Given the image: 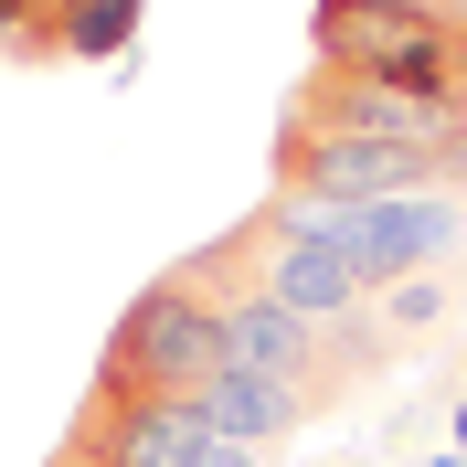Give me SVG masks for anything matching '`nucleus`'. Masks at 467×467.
<instances>
[{
	"instance_id": "1",
	"label": "nucleus",
	"mask_w": 467,
	"mask_h": 467,
	"mask_svg": "<svg viewBox=\"0 0 467 467\" xmlns=\"http://www.w3.org/2000/svg\"><path fill=\"white\" fill-rule=\"evenodd\" d=\"M181 276L202 297H276L297 319H361V308H372V287L350 276V255L308 223V213H287V202H265V213H244V223H223L213 244H192Z\"/></svg>"
},
{
	"instance_id": "2",
	"label": "nucleus",
	"mask_w": 467,
	"mask_h": 467,
	"mask_svg": "<svg viewBox=\"0 0 467 467\" xmlns=\"http://www.w3.org/2000/svg\"><path fill=\"white\" fill-rule=\"evenodd\" d=\"M308 54L340 64V75H372V86L467 107V32L436 0H319L308 11Z\"/></svg>"
},
{
	"instance_id": "3",
	"label": "nucleus",
	"mask_w": 467,
	"mask_h": 467,
	"mask_svg": "<svg viewBox=\"0 0 467 467\" xmlns=\"http://www.w3.org/2000/svg\"><path fill=\"white\" fill-rule=\"evenodd\" d=\"M213 372H223V308H213L181 265L149 276V287L117 308L107 350H96V393H160V404H192Z\"/></svg>"
},
{
	"instance_id": "4",
	"label": "nucleus",
	"mask_w": 467,
	"mask_h": 467,
	"mask_svg": "<svg viewBox=\"0 0 467 467\" xmlns=\"http://www.w3.org/2000/svg\"><path fill=\"white\" fill-rule=\"evenodd\" d=\"M287 213H308V223L350 255V276H361L372 297L404 287V276H436V265L467 244V202H457V192H393V202H287Z\"/></svg>"
},
{
	"instance_id": "5",
	"label": "nucleus",
	"mask_w": 467,
	"mask_h": 467,
	"mask_svg": "<svg viewBox=\"0 0 467 467\" xmlns=\"http://www.w3.org/2000/svg\"><path fill=\"white\" fill-rule=\"evenodd\" d=\"M265 181H276V202H393V192H436V149L340 139V128H297V117H276Z\"/></svg>"
},
{
	"instance_id": "6",
	"label": "nucleus",
	"mask_w": 467,
	"mask_h": 467,
	"mask_svg": "<svg viewBox=\"0 0 467 467\" xmlns=\"http://www.w3.org/2000/svg\"><path fill=\"white\" fill-rule=\"evenodd\" d=\"M192 446H202V414L192 404H160V393H96L75 404V425H64L54 457L75 467H192Z\"/></svg>"
},
{
	"instance_id": "7",
	"label": "nucleus",
	"mask_w": 467,
	"mask_h": 467,
	"mask_svg": "<svg viewBox=\"0 0 467 467\" xmlns=\"http://www.w3.org/2000/svg\"><path fill=\"white\" fill-rule=\"evenodd\" d=\"M192 414H202L213 436H234V446H276V436H297L319 404H308L297 382H276V372H244V361H223V372L192 393Z\"/></svg>"
},
{
	"instance_id": "8",
	"label": "nucleus",
	"mask_w": 467,
	"mask_h": 467,
	"mask_svg": "<svg viewBox=\"0 0 467 467\" xmlns=\"http://www.w3.org/2000/svg\"><path fill=\"white\" fill-rule=\"evenodd\" d=\"M128 43H139V0H43V43H32V54L117 64Z\"/></svg>"
},
{
	"instance_id": "9",
	"label": "nucleus",
	"mask_w": 467,
	"mask_h": 467,
	"mask_svg": "<svg viewBox=\"0 0 467 467\" xmlns=\"http://www.w3.org/2000/svg\"><path fill=\"white\" fill-rule=\"evenodd\" d=\"M372 308H382V329H393V340H425V329L446 319V276H404V287H382Z\"/></svg>"
},
{
	"instance_id": "10",
	"label": "nucleus",
	"mask_w": 467,
	"mask_h": 467,
	"mask_svg": "<svg viewBox=\"0 0 467 467\" xmlns=\"http://www.w3.org/2000/svg\"><path fill=\"white\" fill-rule=\"evenodd\" d=\"M0 43L32 54V43H43V0H0Z\"/></svg>"
},
{
	"instance_id": "11",
	"label": "nucleus",
	"mask_w": 467,
	"mask_h": 467,
	"mask_svg": "<svg viewBox=\"0 0 467 467\" xmlns=\"http://www.w3.org/2000/svg\"><path fill=\"white\" fill-rule=\"evenodd\" d=\"M192 467H255V446H234V436H213V425H202V446H192Z\"/></svg>"
},
{
	"instance_id": "12",
	"label": "nucleus",
	"mask_w": 467,
	"mask_h": 467,
	"mask_svg": "<svg viewBox=\"0 0 467 467\" xmlns=\"http://www.w3.org/2000/svg\"><path fill=\"white\" fill-rule=\"evenodd\" d=\"M457 457H467V393H457Z\"/></svg>"
},
{
	"instance_id": "13",
	"label": "nucleus",
	"mask_w": 467,
	"mask_h": 467,
	"mask_svg": "<svg viewBox=\"0 0 467 467\" xmlns=\"http://www.w3.org/2000/svg\"><path fill=\"white\" fill-rule=\"evenodd\" d=\"M446 22H457V32H467V0H446Z\"/></svg>"
},
{
	"instance_id": "14",
	"label": "nucleus",
	"mask_w": 467,
	"mask_h": 467,
	"mask_svg": "<svg viewBox=\"0 0 467 467\" xmlns=\"http://www.w3.org/2000/svg\"><path fill=\"white\" fill-rule=\"evenodd\" d=\"M436 467H467V457H436Z\"/></svg>"
},
{
	"instance_id": "15",
	"label": "nucleus",
	"mask_w": 467,
	"mask_h": 467,
	"mask_svg": "<svg viewBox=\"0 0 467 467\" xmlns=\"http://www.w3.org/2000/svg\"><path fill=\"white\" fill-rule=\"evenodd\" d=\"M54 467H75V457H54Z\"/></svg>"
},
{
	"instance_id": "16",
	"label": "nucleus",
	"mask_w": 467,
	"mask_h": 467,
	"mask_svg": "<svg viewBox=\"0 0 467 467\" xmlns=\"http://www.w3.org/2000/svg\"><path fill=\"white\" fill-rule=\"evenodd\" d=\"M436 11H446V0H436Z\"/></svg>"
}]
</instances>
